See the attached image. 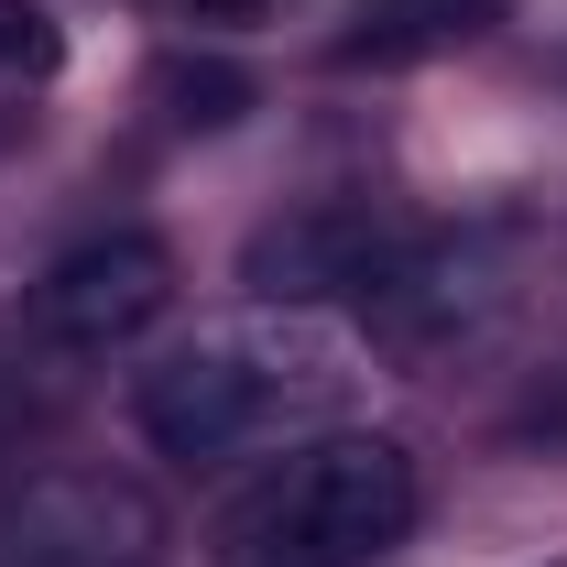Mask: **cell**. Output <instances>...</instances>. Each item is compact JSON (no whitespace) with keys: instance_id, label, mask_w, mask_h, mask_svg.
<instances>
[{"instance_id":"1","label":"cell","mask_w":567,"mask_h":567,"mask_svg":"<svg viewBox=\"0 0 567 567\" xmlns=\"http://www.w3.org/2000/svg\"><path fill=\"white\" fill-rule=\"evenodd\" d=\"M350 393H360V339L306 306H274V317H229L208 339L164 350L132 382V425L153 436V458L218 470V458H251L284 436H317L328 415H350Z\"/></svg>"},{"instance_id":"2","label":"cell","mask_w":567,"mask_h":567,"mask_svg":"<svg viewBox=\"0 0 567 567\" xmlns=\"http://www.w3.org/2000/svg\"><path fill=\"white\" fill-rule=\"evenodd\" d=\"M415 502L404 436H317L229 513V567H371L415 535Z\"/></svg>"},{"instance_id":"3","label":"cell","mask_w":567,"mask_h":567,"mask_svg":"<svg viewBox=\"0 0 567 567\" xmlns=\"http://www.w3.org/2000/svg\"><path fill=\"white\" fill-rule=\"evenodd\" d=\"M415 218L371 208V197H317V208L274 218V229H251V251H240V284H262L284 306H306V295H382V284L415 262Z\"/></svg>"},{"instance_id":"4","label":"cell","mask_w":567,"mask_h":567,"mask_svg":"<svg viewBox=\"0 0 567 567\" xmlns=\"http://www.w3.org/2000/svg\"><path fill=\"white\" fill-rule=\"evenodd\" d=\"M164 306H175V251L153 229H110V240H76L66 262H44V284L22 295V328L44 350H121Z\"/></svg>"},{"instance_id":"5","label":"cell","mask_w":567,"mask_h":567,"mask_svg":"<svg viewBox=\"0 0 567 567\" xmlns=\"http://www.w3.org/2000/svg\"><path fill=\"white\" fill-rule=\"evenodd\" d=\"M164 524L110 470H55L0 502V567H153Z\"/></svg>"},{"instance_id":"6","label":"cell","mask_w":567,"mask_h":567,"mask_svg":"<svg viewBox=\"0 0 567 567\" xmlns=\"http://www.w3.org/2000/svg\"><path fill=\"white\" fill-rule=\"evenodd\" d=\"M513 0H360L350 11V33L328 44V66H371V76H393V66H425V55H458V44H481Z\"/></svg>"},{"instance_id":"7","label":"cell","mask_w":567,"mask_h":567,"mask_svg":"<svg viewBox=\"0 0 567 567\" xmlns=\"http://www.w3.org/2000/svg\"><path fill=\"white\" fill-rule=\"evenodd\" d=\"M55 55H66L55 11L44 0H0V76H55Z\"/></svg>"},{"instance_id":"8","label":"cell","mask_w":567,"mask_h":567,"mask_svg":"<svg viewBox=\"0 0 567 567\" xmlns=\"http://www.w3.org/2000/svg\"><path fill=\"white\" fill-rule=\"evenodd\" d=\"M164 99H175V121H208V132H218V121H240L251 87H240L229 66H175V76H164Z\"/></svg>"},{"instance_id":"9","label":"cell","mask_w":567,"mask_h":567,"mask_svg":"<svg viewBox=\"0 0 567 567\" xmlns=\"http://www.w3.org/2000/svg\"><path fill=\"white\" fill-rule=\"evenodd\" d=\"M175 11H186V22H262L274 0H175Z\"/></svg>"}]
</instances>
